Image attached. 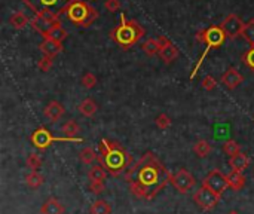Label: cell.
<instances>
[{
	"label": "cell",
	"mask_w": 254,
	"mask_h": 214,
	"mask_svg": "<svg viewBox=\"0 0 254 214\" xmlns=\"http://www.w3.org/2000/svg\"><path fill=\"white\" fill-rule=\"evenodd\" d=\"M40 51L43 52V55L54 58L55 55H58L60 52H63V43L55 42V40H51V39H45L40 43Z\"/></svg>",
	"instance_id": "cell-15"
},
{
	"label": "cell",
	"mask_w": 254,
	"mask_h": 214,
	"mask_svg": "<svg viewBox=\"0 0 254 214\" xmlns=\"http://www.w3.org/2000/svg\"><path fill=\"white\" fill-rule=\"evenodd\" d=\"M23 2L37 14L45 12V11H51L57 14L58 17L66 12V9L73 3L76 0H23Z\"/></svg>",
	"instance_id": "cell-6"
},
{
	"label": "cell",
	"mask_w": 254,
	"mask_h": 214,
	"mask_svg": "<svg viewBox=\"0 0 254 214\" xmlns=\"http://www.w3.org/2000/svg\"><path fill=\"white\" fill-rule=\"evenodd\" d=\"M64 205L57 198H48L40 207V214H64Z\"/></svg>",
	"instance_id": "cell-14"
},
{
	"label": "cell",
	"mask_w": 254,
	"mask_h": 214,
	"mask_svg": "<svg viewBox=\"0 0 254 214\" xmlns=\"http://www.w3.org/2000/svg\"><path fill=\"white\" fill-rule=\"evenodd\" d=\"M64 14L67 15V20L77 27H89L98 18V11L83 0L73 2Z\"/></svg>",
	"instance_id": "cell-4"
},
{
	"label": "cell",
	"mask_w": 254,
	"mask_h": 214,
	"mask_svg": "<svg viewBox=\"0 0 254 214\" xmlns=\"http://www.w3.org/2000/svg\"><path fill=\"white\" fill-rule=\"evenodd\" d=\"M228 183H229V187H232L235 192H238L245 186V176L239 171L232 170V173L228 174Z\"/></svg>",
	"instance_id": "cell-19"
},
{
	"label": "cell",
	"mask_w": 254,
	"mask_h": 214,
	"mask_svg": "<svg viewBox=\"0 0 254 214\" xmlns=\"http://www.w3.org/2000/svg\"><path fill=\"white\" fill-rule=\"evenodd\" d=\"M80 82H82V85H83L85 88L91 89V88H94V86L97 85V78H95V75H92L91 72H88V73H85V75L82 76Z\"/></svg>",
	"instance_id": "cell-33"
},
{
	"label": "cell",
	"mask_w": 254,
	"mask_h": 214,
	"mask_svg": "<svg viewBox=\"0 0 254 214\" xmlns=\"http://www.w3.org/2000/svg\"><path fill=\"white\" fill-rule=\"evenodd\" d=\"M97 103L92 100V98H85L80 104H79V112H80V115H83V116H86V118H91V116H94L95 115V112H97Z\"/></svg>",
	"instance_id": "cell-21"
},
{
	"label": "cell",
	"mask_w": 254,
	"mask_h": 214,
	"mask_svg": "<svg viewBox=\"0 0 254 214\" xmlns=\"http://www.w3.org/2000/svg\"><path fill=\"white\" fill-rule=\"evenodd\" d=\"M67 37V31L63 28V26H61V23L58 21V23H55L54 24V27L49 30V33L46 34V37L45 39H51V40H55V42H60V43H63V40Z\"/></svg>",
	"instance_id": "cell-20"
},
{
	"label": "cell",
	"mask_w": 254,
	"mask_h": 214,
	"mask_svg": "<svg viewBox=\"0 0 254 214\" xmlns=\"http://www.w3.org/2000/svg\"><path fill=\"white\" fill-rule=\"evenodd\" d=\"M144 36V28L135 20H127L121 14V24L112 31V39L124 49L131 48Z\"/></svg>",
	"instance_id": "cell-3"
},
{
	"label": "cell",
	"mask_w": 254,
	"mask_h": 214,
	"mask_svg": "<svg viewBox=\"0 0 254 214\" xmlns=\"http://www.w3.org/2000/svg\"><path fill=\"white\" fill-rule=\"evenodd\" d=\"M228 214H239V213H238V211H229Z\"/></svg>",
	"instance_id": "cell-41"
},
{
	"label": "cell",
	"mask_w": 254,
	"mask_h": 214,
	"mask_svg": "<svg viewBox=\"0 0 254 214\" xmlns=\"http://www.w3.org/2000/svg\"><path fill=\"white\" fill-rule=\"evenodd\" d=\"M229 165L232 167L233 171H239V173H244L248 167H250V158L245 155V153H238L235 156L230 158L229 160Z\"/></svg>",
	"instance_id": "cell-16"
},
{
	"label": "cell",
	"mask_w": 254,
	"mask_h": 214,
	"mask_svg": "<svg viewBox=\"0 0 254 214\" xmlns=\"http://www.w3.org/2000/svg\"><path fill=\"white\" fill-rule=\"evenodd\" d=\"M222 83L229 88V89H235L236 86H239L244 82V76L235 69V67H229L223 75H222Z\"/></svg>",
	"instance_id": "cell-12"
},
{
	"label": "cell",
	"mask_w": 254,
	"mask_h": 214,
	"mask_svg": "<svg viewBox=\"0 0 254 214\" xmlns=\"http://www.w3.org/2000/svg\"><path fill=\"white\" fill-rule=\"evenodd\" d=\"M52 66H54V58L52 57H46V55H43V58L39 60V63H37V67L42 72H48Z\"/></svg>",
	"instance_id": "cell-35"
},
{
	"label": "cell",
	"mask_w": 254,
	"mask_h": 214,
	"mask_svg": "<svg viewBox=\"0 0 254 214\" xmlns=\"http://www.w3.org/2000/svg\"><path fill=\"white\" fill-rule=\"evenodd\" d=\"M9 23L12 24V27H14V28L20 30V28H24V27L28 24V18H27V15H25V14H23V12L17 11V12H14V14L11 15Z\"/></svg>",
	"instance_id": "cell-26"
},
{
	"label": "cell",
	"mask_w": 254,
	"mask_h": 214,
	"mask_svg": "<svg viewBox=\"0 0 254 214\" xmlns=\"http://www.w3.org/2000/svg\"><path fill=\"white\" fill-rule=\"evenodd\" d=\"M178 48L171 42L170 45H167V46H164L161 51H159V57L162 58V61L164 63H167V64H171L177 57H178Z\"/></svg>",
	"instance_id": "cell-18"
},
{
	"label": "cell",
	"mask_w": 254,
	"mask_h": 214,
	"mask_svg": "<svg viewBox=\"0 0 254 214\" xmlns=\"http://www.w3.org/2000/svg\"><path fill=\"white\" fill-rule=\"evenodd\" d=\"M143 51L147 54L149 57H153L156 54H159L161 51V43L158 39H147L144 43H143Z\"/></svg>",
	"instance_id": "cell-24"
},
{
	"label": "cell",
	"mask_w": 254,
	"mask_h": 214,
	"mask_svg": "<svg viewBox=\"0 0 254 214\" xmlns=\"http://www.w3.org/2000/svg\"><path fill=\"white\" fill-rule=\"evenodd\" d=\"M89 190H91L94 195L103 193V190H104V183H94V182H91V183H89Z\"/></svg>",
	"instance_id": "cell-39"
},
{
	"label": "cell",
	"mask_w": 254,
	"mask_h": 214,
	"mask_svg": "<svg viewBox=\"0 0 254 214\" xmlns=\"http://www.w3.org/2000/svg\"><path fill=\"white\" fill-rule=\"evenodd\" d=\"M193 201L196 202V205L202 210H205V211H210L213 210L219 201H220V195L214 193L211 189H208L207 186L202 185L193 195Z\"/></svg>",
	"instance_id": "cell-8"
},
{
	"label": "cell",
	"mask_w": 254,
	"mask_h": 214,
	"mask_svg": "<svg viewBox=\"0 0 254 214\" xmlns=\"http://www.w3.org/2000/svg\"><path fill=\"white\" fill-rule=\"evenodd\" d=\"M79 158H80V160H82L83 164L89 165V164H92V162H94L95 159H98V155L94 152V149H92V147H85V149H82V150H80Z\"/></svg>",
	"instance_id": "cell-28"
},
{
	"label": "cell",
	"mask_w": 254,
	"mask_h": 214,
	"mask_svg": "<svg viewBox=\"0 0 254 214\" xmlns=\"http://www.w3.org/2000/svg\"><path fill=\"white\" fill-rule=\"evenodd\" d=\"M225 39H226V34L223 33V30H222V27H220V26H211V27H208V28L205 30L204 42H205L207 48H205L204 54H202V55H201V58H199L198 64L193 67V72H192V75H190V79H193V78L196 76V73H198V70H199V67H201L202 61L205 60V57H207V54L210 52V49L222 46V45H223V42H225Z\"/></svg>",
	"instance_id": "cell-5"
},
{
	"label": "cell",
	"mask_w": 254,
	"mask_h": 214,
	"mask_svg": "<svg viewBox=\"0 0 254 214\" xmlns=\"http://www.w3.org/2000/svg\"><path fill=\"white\" fill-rule=\"evenodd\" d=\"M54 141H76V143H79V141H82V138H79V137H76V138H72V137H54L52 134H51L49 130H46L43 127L36 130L31 134V144L36 149H39V150L48 149Z\"/></svg>",
	"instance_id": "cell-7"
},
{
	"label": "cell",
	"mask_w": 254,
	"mask_h": 214,
	"mask_svg": "<svg viewBox=\"0 0 254 214\" xmlns=\"http://www.w3.org/2000/svg\"><path fill=\"white\" fill-rule=\"evenodd\" d=\"M45 116L51 121V122H57L60 118H63V115L66 113L64 106L60 101H51L43 110Z\"/></svg>",
	"instance_id": "cell-13"
},
{
	"label": "cell",
	"mask_w": 254,
	"mask_h": 214,
	"mask_svg": "<svg viewBox=\"0 0 254 214\" xmlns=\"http://www.w3.org/2000/svg\"><path fill=\"white\" fill-rule=\"evenodd\" d=\"M79 131H80V128H79L77 122H76V121H73V119L67 121V122L63 125V133H64L67 137L76 138V137H77V134H79Z\"/></svg>",
	"instance_id": "cell-29"
},
{
	"label": "cell",
	"mask_w": 254,
	"mask_h": 214,
	"mask_svg": "<svg viewBox=\"0 0 254 214\" xmlns=\"http://www.w3.org/2000/svg\"><path fill=\"white\" fill-rule=\"evenodd\" d=\"M171 180V173L153 152H146L125 173L129 192L140 199H153Z\"/></svg>",
	"instance_id": "cell-1"
},
{
	"label": "cell",
	"mask_w": 254,
	"mask_h": 214,
	"mask_svg": "<svg viewBox=\"0 0 254 214\" xmlns=\"http://www.w3.org/2000/svg\"><path fill=\"white\" fill-rule=\"evenodd\" d=\"M170 183L174 186L176 190H178L180 193H187L189 190H192L196 185V179L193 177L192 173H189L187 170H178L177 173L171 174V180Z\"/></svg>",
	"instance_id": "cell-9"
},
{
	"label": "cell",
	"mask_w": 254,
	"mask_h": 214,
	"mask_svg": "<svg viewBox=\"0 0 254 214\" xmlns=\"http://www.w3.org/2000/svg\"><path fill=\"white\" fill-rule=\"evenodd\" d=\"M193 152L198 158H207L211 152V146L207 140H199L193 146Z\"/></svg>",
	"instance_id": "cell-25"
},
{
	"label": "cell",
	"mask_w": 254,
	"mask_h": 214,
	"mask_svg": "<svg viewBox=\"0 0 254 214\" xmlns=\"http://www.w3.org/2000/svg\"><path fill=\"white\" fill-rule=\"evenodd\" d=\"M223 152L232 158V156L241 153V146H239L235 140H228V141L223 144Z\"/></svg>",
	"instance_id": "cell-31"
},
{
	"label": "cell",
	"mask_w": 254,
	"mask_h": 214,
	"mask_svg": "<svg viewBox=\"0 0 254 214\" xmlns=\"http://www.w3.org/2000/svg\"><path fill=\"white\" fill-rule=\"evenodd\" d=\"M155 124H156V127H158L159 130H167V128L171 127V118H170L168 115L162 113V115H159V116L155 119Z\"/></svg>",
	"instance_id": "cell-34"
},
{
	"label": "cell",
	"mask_w": 254,
	"mask_h": 214,
	"mask_svg": "<svg viewBox=\"0 0 254 214\" xmlns=\"http://www.w3.org/2000/svg\"><path fill=\"white\" fill-rule=\"evenodd\" d=\"M204 186H207L208 189H211L214 193L217 195H222L228 187H229V183H228V176H225L220 170H211L205 179H204Z\"/></svg>",
	"instance_id": "cell-10"
},
{
	"label": "cell",
	"mask_w": 254,
	"mask_h": 214,
	"mask_svg": "<svg viewBox=\"0 0 254 214\" xmlns=\"http://www.w3.org/2000/svg\"><path fill=\"white\" fill-rule=\"evenodd\" d=\"M220 27H222L223 33L226 34V37L235 39L236 36L242 34V30L245 27V23L236 14H230V15H228L223 20V23L220 24Z\"/></svg>",
	"instance_id": "cell-11"
},
{
	"label": "cell",
	"mask_w": 254,
	"mask_h": 214,
	"mask_svg": "<svg viewBox=\"0 0 254 214\" xmlns=\"http://www.w3.org/2000/svg\"><path fill=\"white\" fill-rule=\"evenodd\" d=\"M98 162L112 176H119L122 171L131 167L132 156L119 143L103 138L100 143Z\"/></svg>",
	"instance_id": "cell-2"
},
{
	"label": "cell",
	"mask_w": 254,
	"mask_h": 214,
	"mask_svg": "<svg viewBox=\"0 0 254 214\" xmlns=\"http://www.w3.org/2000/svg\"><path fill=\"white\" fill-rule=\"evenodd\" d=\"M106 177H107V171H106L103 167H101V165L92 167V168L89 170V173H88L89 182H94V183H104Z\"/></svg>",
	"instance_id": "cell-22"
},
{
	"label": "cell",
	"mask_w": 254,
	"mask_h": 214,
	"mask_svg": "<svg viewBox=\"0 0 254 214\" xmlns=\"http://www.w3.org/2000/svg\"><path fill=\"white\" fill-rule=\"evenodd\" d=\"M242 60H244V64H245L248 69L254 70V46H251V49L247 51V52L244 54Z\"/></svg>",
	"instance_id": "cell-36"
},
{
	"label": "cell",
	"mask_w": 254,
	"mask_h": 214,
	"mask_svg": "<svg viewBox=\"0 0 254 214\" xmlns=\"http://www.w3.org/2000/svg\"><path fill=\"white\" fill-rule=\"evenodd\" d=\"M89 211L91 214H112V205L104 199H98L92 202Z\"/></svg>",
	"instance_id": "cell-23"
},
{
	"label": "cell",
	"mask_w": 254,
	"mask_h": 214,
	"mask_svg": "<svg viewBox=\"0 0 254 214\" xmlns=\"http://www.w3.org/2000/svg\"><path fill=\"white\" fill-rule=\"evenodd\" d=\"M204 36H205V30H202V31H198V36H196V39H198L199 42H204Z\"/></svg>",
	"instance_id": "cell-40"
},
{
	"label": "cell",
	"mask_w": 254,
	"mask_h": 214,
	"mask_svg": "<svg viewBox=\"0 0 254 214\" xmlns=\"http://www.w3.org/2000/svg\"><path fill=\"white\" fill-rule=\"evenodd\" d=\"M251 46H254V18H251L248 23H245V27L241 34Z\"/></svg>",
	"instance_id": "cell-30"
},
{
	"label": "cell",
	"mask_w": 254,
	"mask_h": 214,
	"mask_svg": "<svg viewBox=\"0 0 254 214\" xmlns=\"http://www.w3.org/2000/svg\"><path fill=\"white\" fill-rule=\"evenodd\" d=\"M27 167L31 171H37L42 167V158L39 155H36V153L28 155V158H27Z\"/></svg>",
	"instance_id": "cell-32"
},
{
	"label": "cell",
	"mask_w": 254,
	"mask_h": 214,
	"mask_svg": "<svg viewBox=\"0 0 254 214\" xmlns=\"http://www.w3.org/2000/svg\"><path fill=\"white\" fill-rule=\"evenodd\" d=\"M43 182H45L43 176H42L40 173H37V171H31V173L27 174V177H25V183H27L31 189L40 187V186L43 185Z\"/></svg>",
	"instance_id": "cell-27"
},
{
	"label": "cell",
	"mask_w": 254,
	"mask_h": 214,
	"mask_svg": "<svg viewBox=\"0 0 254 214\" xmlns=\"http://www.w3.org/2000/svg\"><path fill=\"white\" fill-rule=\"evenodd\" d=\"M30 24H31V27H33L39 34H42L43 37H46V34L49 33V30L54 27L52 23H49V21L43 20L40 15H34V17L31 18Z\"/></svg>",
	"instance_id": "cell-17"
},
{
	"label": "cell",
	"mask_w": 254,
	"mask_h": 214,
	"mask_svg": "<svg viewBox=\"0 0 254 214\" xmlns=\"http://www.w3.org/2000/svg\"><path fill=\"white\" fill-rule=\"evenodd\" d=\"M104 8L109 12H118L121 9V2H119V0H106V2H104Z\"/></svg>",
	"instance_id": "cell-38"
},
{
	"label": "cell",
	"mask_w": 254,
	"mask_h": 214,
	"mask_svg": "<svg viewBox=\"0 0 254 214\" xmlns=\"http://www.w3.org/2000/svg\"><path fill=\"white\" fill-rule=\"evenodd\" d=\"M216 85H217V80L210 75L202 79V88H204L205 91H213L216 88Z\"/></svg>",
	"instance_id": "cell-37"
}]
</instances>
